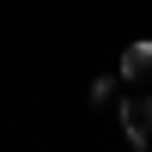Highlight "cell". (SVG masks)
<instances>
[{"instance_id": "6da1fadb", "label": "cell", "mask_w": 152, "mask_h": 152, "mask_svg": "<svg viewBox=\"0 0 152 152\" xmlns=\"http://www.w3.org/2000/svg\"><path fill=\"white\" fill-rule=\"evenodd\" d=\"M122 134H128V146H152V91L122 104Z\"/></svg>"}, {"instance_id": "7a4b0ae2", "label": "cell", "mask_w": 152, "mask_h": 152, "mask_svg": "<svg viewBox=\"0 0 152 152\" xmlns=\"http://www.w3.org/2000/svg\"><path fill=\"white\" fill-rule=\"evenodd\" d=\"M116 73H122V79H146V73H152V37H140V43H128V49H122Z\"/></svg>"}, {"instance_id": "3957f363", "label": "cell", "mask_w": 152, "mask_h": 152, "mask_svg": "<svg viewBox=\"0 0 152 152\" xmlns=\"http://www.w3.org/2000/svg\"><path fill=\"white\" fill-rule=\"evenodd\" d=\"M110 97H116V79H110V73H104V79H97V85H91V104H97V110H104V104H110Z\"/></svg>"}]
</instances>
